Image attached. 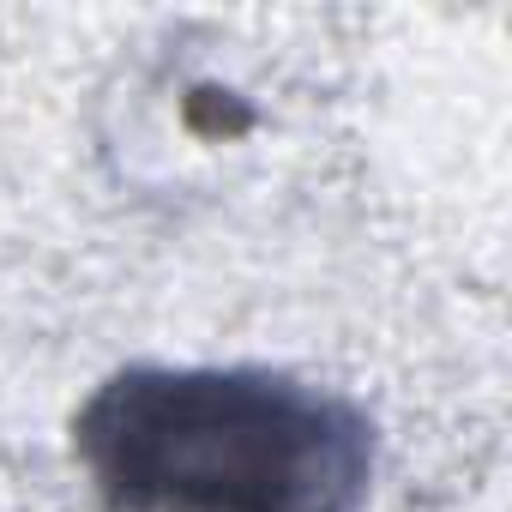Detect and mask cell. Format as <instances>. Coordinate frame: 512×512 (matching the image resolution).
Returning <instances> with one entry per match:
<instances>
[{
	"instance_id": "6da1fadb",
	"label": "cell",
	"mask_w": 512,
	"mask_h": 512,
	"mask_svg": "<svg viewBox=\"0 0 512 512\" xmlns=\"http://www.w3.org/2000/svg\"><path fill=\"white\" fill-rule=\"evenodd\" d=\"M109 512H368L374 416L284 368L127 362L73 416Z\"/></svg>"
}]
</instances>
